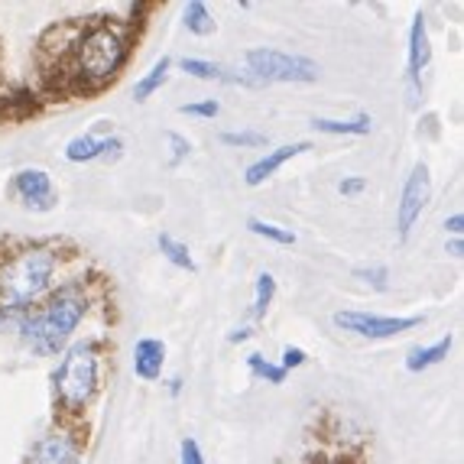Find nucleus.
Returning <instances> with one entry per match:
<instances>
[{
    "mask_svg": "<svg viewBox=\"0 0 464 464\" xmlns=\"http://www.w3.org/2000/svg\"><path fill=\"white\" fill-rule=\"evenodd\" d=\"M182 20H186V30L192 36H211L215 33V16H211L208 4H201V0H192L186 10H182Z\"/></svg>",
    "mask_w": 464,
    "mask_h": 464,
    "instance_id": "f3484780",
    "label": "nucleus"
},
{
    "mask_svg": "<svg viewBox=\"0 0 464 464\" xmlns=\"http://www.w3.org/2000/svg\"><path fill=\"white\" fill-rule=\"evenodd\" d=\"M247 63V75L264 85L273 82H299V85H309L318 82V63H312L309 55H293V53H279V49H247L244 55Z\"/></svg>",
    "mask_w": 464,
    "mask_h": 464,
    "instance_id": "20e7f679",
    "label": "nucleus"
},
{
    "mask_svg": "<svg viewBox=\"0 0 464 464\" xmlns=\"http://www.w3.org/2000/svg\"><path fill=\"white\" fill-rule=\"evenodd\" d=\"M266 133L260 130H225L221 133V143L225 147H244V150H256V147H266Z\"/></svg>",
    "mask_w": 464,
    "mask_h": 464,
    "instance_id": "4be33fe9",
    "label": "nucleus"
},
{
    "mask_svg": "<svg viewBox=\"0 0 464 464\" xmlns=\"http://www.w3.org/2000/svg\"><path fill=\"white\" fill-rule=\"evenodd\" d=\"M364 188H367V179H361V176H348L338 182V192L344 195V198H354V195H361Z\"/></svg>",
    "mask_w": 464,
    "mask_h": 464,
    "instance_id": "c85d7f7f",
    "label": "nucleus"
},
{
    "mask_svg": "<svg viewBox=\"0 0 464 464\" xmlns=\"http://www.w3.org/2000/svg\"><path fill=\"white\" fill-rule=\"evenodd\" d=\"M55 46L39 43V82L49 98H88L124 75L137 43V24L121 16H88L49 26Z\"/></svg>",
    "mask_w": 464,
    "mask_h": 464,
    "instance_id": "f257e3e1",
    "label": "nucleus"
},
{
    "mask_svg": "<svg viewBox=\"0 0 464 464\" xmlns=\"http://www.w3.org/2000/svg\"><path fill=\"white\" fill-rule=\"evenodd\" d=\"M254 338V328L250 325H240V328H234L231 334H227V341H231V344H244V341H250Z\"/></svg>",
    "mask_w": 464,
    "mask_h": 464,
    "instance_id": "7c9ffc66",
    "label": "nucleus"
},
{
    "mask_svg": "<svg viewBox=\"0 0 464 464\" xmlns=\"http://www.w3.org/2000/svg\"><path fill=\"white\" fill-rule=\"evenodd\" d=\"M305 361H309V354H305V351L302 348H293V344H286V348H283V361H279V367H283V371H295V367H302L305 364Z\"/></svg>",
    "mask_w": 464,
    "mask_h": 464,
    "instance_id": "cd10ccee",
    "label": "nucleus"
},
{
    "mask_svg": "<svg viewBox=\"0 0 464 464\" xmlns=\"http://www.w3.org/2000/svg\"><path fill=\"white\" fill-rule=\"evenodd\" d=\"M7 192L20 198L26 211H53L59 205V195L53 188V176L46 169H20L10 179Z\"/></svg>",
    "mask_w": 464,
    "mask_h": 464,
    "instance_id": "1a4fd4ad",
    "label": "nucleus"
},
{
    "mask_svg": "<svg viewBox=\"0 0 464 464\" xmlns=\"http://www.w3.org/2000/svg\"><path fill=\"white\" fill-rule=\"evenodd\" d=\"M218 111H221V104H218L215 98H205V101H192V104H182V108H179V114L211 121V117H218Z\"/></svg>",
    "mask_w": 464,
    "mask_h": 464,
    "instance_id": "393cba45",
    "label": "nucleus"
},
{
    "mask_svg": "<svg viewBox=\"0 0 464 464\" xmlns=\"http://www.w3.org/2000/svg\"><path fill=\"white\" fill-rule=\"evenodd\" d=\"M451 344H455V338L445 334V338H439L435 344H426V348H410V354H406V371L422 373V371H429V367H439L441 361L451 354Z\"/></svg>",
    "mask_w": 464,
    "mask_h": 464,
    "instance_id": "f8f14e48",
    "label": "nucleus"
},
{
    "mask_svg": "<svg viewBox=\"0 0 464 464\" xmlns=\"http://www.w3.org/2000/svg\"><path fill=\"white\" fill-rule=\"evenodd\" d=\"M179 464H205V455H201L198 441L195 439L179 441Z\"/></svg>",
    "mask_w": 464,
    "mask_h": 464,
    "instance_id": "bb28decb",
    "label": "nucleus"
},
{
    "mask_svg": "<svg viewBox=\"0 0 464 464\" xmlns=\"http://www.w3.org/2000/svg\"><path fill=\"white\" fill-rule=\"evenodd\" d=\"M299 464H364V455L354 445H328V449L309 451Z\"/></svg>",
    "mask_w": 464,
    "mask_h": 464,
    "instance_id": "2eb2a0df",
    "label": "nucleus"
},
{
    "mask_svg": "<svg viewBox=\"0 0 464 464\" xmlns=\"http://www.w3.org/2000/svg\"><path fill=\"white\" fill-rule=\"evenodd\" d=\"M354 276L364 279L367 286L380 289V293H383V289H390V270H387V266H357Z\"/></svg>",
    "mask_w": 464,
    "mask_h": 464,
    "instance_id": "b1692460",
    "label": "nucleus"
},
{
    "mask_svg": "<svg viewBox=\"0 0 464 464\" xmlns=\"http://www.w3.org/2000/svg\"><path fill=\"white\" fill-rule=\"evenodd\" d=\"M98 302V279L69 276L63 279L43 302L24 312V325L16 338L39 357H59L75 338L78 325Z\"/></svg>",
    "mask_w": 464,
    "mask_h": 464,
    "instance_id": "f03ea898",
    "label": "nucleus"
},
{
    "mask_svg": "<svg viewBox=\"0 0 464 464\" xmlns=\"http://www.w3.org/2000/svg\"><path fill=\"white\" fill-rule=\"evenodd\" d=\"M318 133H328V137H367L373 127V117L371 114H357L348 117V121H332V117H315L312 121Z\"/></svg>",
    "mask_w": 464,
    "mask_h": 464,
    "instance_id": "ddd939ff",
    "label": "nucleus"
},
{
    "mask_svg": "<svg viewBox=\"0 0 464 464\" xmlns=\"http://www.w3.org/2000/svg\"><path fill=\"white\" fill-rule=\"evenodd\" d=\"M182 383H186V380H182V377H172L169 383H166V390H169V396H179V393H182Z\"/></svg>",
    "mask_w": 464,
    "mask_h": 464,
    "instance_id": "473e14b6",
    "label": "nucleus"
},
{
    "mask_svg": "<svg viewBox=\"0 0 464 464\" xmlns=\"http://www.w3.org/2000/svg\"><path fill=\"white\" fill-rule=\"evenodd\" d=\"M445 231H449L451 237H461V231H464V215H461V211H455V215L445 221Z\"/></svg>",
    "mask_w": 464,
    "mask_h": 464,
    "instance_id": "c756f323",
    "label": "nucleus"
},
{
    "mask_svg": "<svg viewBox=\"0 0 464 464\" xmlns=\"http://www.w3.org/2000/svg\"><path fill=\"white\" fill-rule=\"evenodd\" d=\"M429 198H432V176H429L426 163H416L410 179H406V186H402L400 205H396V234H400V240H410L412 227H416V221L426 211Z\"/></svg>",
    "mask_w": 464,
    "mask_h": 464,
    "instance_id": "0eeeda50",
    "label": "nucleus"
},
{
    "mask_svg": "<svg viewBox=\"0 0 464 464\" xmlns=\"http://www.w3.org/2000/svg\"><path fill=\"white\" fill-rule=\"evenodd\" d=\"M121 156H124V140L117 137V133L101 140V163H117Z\"/></svg>",
    "mask_w": 464,
    "mask_h": 464,
    "instance_id": "a878e982",
    "label": "nucleus"
},
{
    "mask_svg": "<svg viewBox=\"0 0 464 464\" xmlns=\"http://www.w3.org/2000/svg\"><path fill=\"white\" fill-rule=\"evenodd\" d=\"M166 143H169V150H172V156H169V166H172V169L186 163L188 153H192V140L182 137V133H176V130H169V133H166Z\"/></svg>",
    "mask_w": 464,
    "mask_h": 464,
    "instance_id": "5701e85b",
    "label": "nucleus"
},
{
    "mask_svg": "<svg viewBox=\"0 0 464 464\" xmlns=\"http://www.w3.org/2000/svg\"><path fill=\"white\" fill-rule=\"evenodd\" d=\"M247 371L254 380H264V383H273V387L286 383V371L279 364H273V361H266L264 354H247Z\"/></svg>",
    "mask_w": 464,
    "mask_h": 464,
    "instance_id": "412c9836",
    "label": "nucleus"
},
{
    "mask_svg": "<svg viewBox=\"0 0 464 464\" xmlns=\"http://www.w3.org/2000/svg\"><path fill=\"white\" fill-rule=\"evenodd\" d=\"M169 72H172V59L169 55H163V59H156L153 65H150V72L143 78H140L137 85H133V101L137 104H143V101H150L153 98L160 88L169 82Z\"/></svg>",
    "mask_w": 464,
    "mask_h": 464,
    "instance_id": "4468645a",
    "label": "nucleus"
},
{
    "mask_svg": "<svg viewBox=\"0 0 464 464\" xmlns=\"http://www.w3.org/2000/svg\"><path fill=\"white\" fill-rule=\"evenodd\" d=\"M104 357L108 348L98 338L72 341L59 354V364L53 371V402L59 422L82 426V416L104 387Z\"/></svg>",
    "mask_w": 464,
    "mask_h": 464,
    "instance_id": "7ed1b4c3",
    "label": "nucleus"
},
{
    "mask_svg": "<svg viewBox=\"0 0 464 464\" xmlns=\"http://www.w3.org/2000/svg\"><path fill=\"white\" fill-rule=\"evenodd\" d=\"M247 231L264 240H273V244H279V247H293L295 244V234L289 231V227L270 225V221H264V218H247Z\"/></svg>",
    "mask_w": 464,
    "mask_h": 464,
    "instance_id": "aec40b11",
    "label": "nucleus"
},
{
    "mask_svg": "<svg viewBox=\"0 0 464 464\" xmlns=\"http://www.w3.org/2000/svg\"><path fill=\"white\" fill-rule=\"evenodd\" d=\"M334 328L341 332H351L357 338H371V341H383V338H396L402 332H412L419 328L426 318L422 315H373V312H334Z\"/></svg>",
    "mask_w": 464,
    "mask_h": 464,
    "instance_id": "423d86ee",
    "label": "nucleus"
},
{
    "mask_svg": "<svg viewBox=\"0 0 464 464\" xmlns=\"http://www.w3.org/2000/svg\"><path fill=\"white\" fill-rule=\"evenodd\" d=\"M163 364H166V344L160 338H140L137 348H133V373L140 380H153L163 377Z\"/></svg>",
    "mask_w": 464,
    "mask_h": 464,
    "instance_id": "9b49d317",
    "label": "nucleus"
},
{
    "mask_svg": "<svg viewBox=\"0 0 464 464\" xmlns=\"http://www.w3.org/2000/svg\"><path fill=\"white\" fill-rule=\"evenodd\" d=\"M85 451V432L82 426H65L55 422L49 432H43L33 441L30 455L24 464H78Z\"/></svg>",
    "mask_w": 464,
    "mask_h": 464,
    "instance_id": "39448f33",
    "label": "nucleus"
},
{
    "mask_svg": "<svg viewBox=\"0 0 464 464\" xmlns=\"http://www.w3.org/2000/svg\"><path fill=\"white\" fill-rule=\"evenodd\" d=\"M156 244H160V250H163V256L169 260L172 266H179V270H188V273H198V264L192 260V254H188V247L182 244V240H176L172 234H160V237H156Z\"/></svg>",
    "mask_w": 464,
    "mask_h": 464,
    "instance_id": "a211bd4d",
    "label": "nucleus"
},
{
    "mask_svg": "<svg viewBox=\"0 0 464 464\" xmlns=\"http://www.w3.org/2000/svg\"><path fill=\"white\" fill-rule=\"evenodd\" d=\"M445 250H449V254L455 256V260H461V256H464V240L461 237H451L449 247H445Z\"/></svg>",
    "mask_w": 464,
    "mask_h": 464,
    "instance_id": "2f4dec72",
    "label": "nucleus"
},
{
    "mask_svg": "<svg viewBox=\"0 0 464 464\" xmlns=\"http://www.w3.org/2000/svg\"><path fill=\"white\" fill-rule=\"evenodd\" d=\"M273 295H276V276L273 273H256L254 279V309H250V315L260 322V318H266V312H270L273 305Z\"/></svg>",
    "mask_w": 464,
    "mask_h": 464,
    "instance_id": "6ab92c4d",
    "label": "nucleus"
},
{
    "mask_svg": "<svg viewBox=\"0 0 464 464\" xmlns=\"http://www.w3.org/2000/svg\"><path fill=\"white\" fill-rule=\"evenodd\" d=\"M65 160L69 163H94V160H101V140L92 133H78L65 143Z\"/></svg>",
    "mask_w": 464,
    "mask_h": 464,
    "instance_id": "dca6fc26",
    "label": "nucleus"
},
{
    "mask_svg": "<svg viewBox=\"0 0 464 464\" xmlns=\"http://www.w3.org/2000/svg\"><path fill=\"white\" fill-rule=\"evenodd\" d=\"M309 150H312L309 140H295V143H286V147L270 150V153L260 156L256 163H250V166H247V172H244V182H247L250 188L264 186L266 179L276 176V172L283 169V166H286L289 160H295V156H302V153H309Z\"/></svg>",
    "mask_w": 464,
    "mask_h": 464,
    "instance_id": "9d476101",
    "label": "nucleus"
},
{
    "mask_svg": "<svg viewBox=\"0 0 464 464\" xmlns=\"http://www.w3.org/2000/svg\"><path fill=\"white\" fill-rule=\"evenodd\" d=\"M432 63V39H429L426 14H416L406 36V92H410V108H419L422 98V69Z\"/></svg>",
    "mask_w": 464,
    "mask_h": 464,
    "instance_id": "6e6552de",
    "label": "nucleus"
}]
</instances>
